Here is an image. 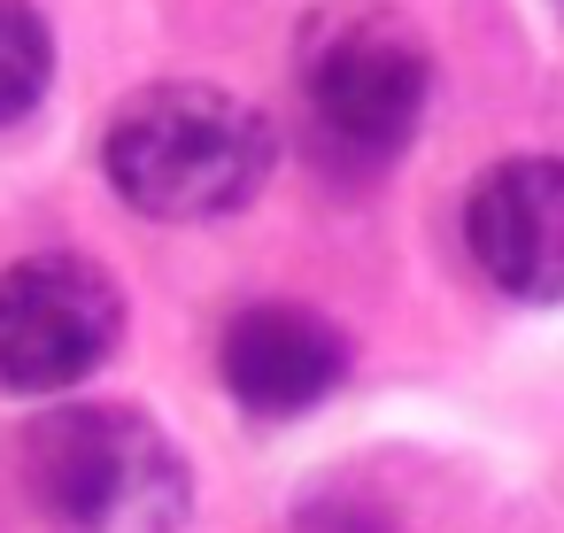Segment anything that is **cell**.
<instances>
[{
	"instance_id": "6da1fadb",
	"label": "cell",
	"mask_w": 564,
	"mask_h": 533,
	"mask_svg": "<svg viewBox=\"0 0 564 533\" xmlns=\"http://www.w3.org/2000/svg\"><path fill=\"white\" fill-rule=\"evenodd\" d=\"M271 163H279V140L263 109L209 78H155L101 132V171L117 202L155 225H209L248 209Z\"/></svg>"
},
{
	"instance_id": "7a4b0ae2",
	"label": "cell",
	"mask_w": 564,
	"mask_h": 533,
	"mask_svg": "<svg viewBox=\"0 0 564 533\" xmlns=\"http://www.w3.org/2000/svg\"><path fill=\"white\" fill-rule=\"evenodd\" d=\"M24 494L47 533H178L186 464L117 402H63L24 433Z\"/></svg>"
},
{
	"instance_id": "3957f363",
	"label": "cell",
	"mask_w": 564,
	"mask_h": 533,
	"mask_svg": "<svg viewBox=\"0 0 564 533\" xmlns=\"http://www.w3.org/2000/svg\"><path fill=\"white\" fill-rule=\"evenodd\" d=\"M425 94H433V55L410 32V17L364 9V0L310 17V32H302V109H310V132L325 140L333 163L387 171L417 140Z\"/></svg>"
},
{
	"instance_id": "277c9868",
	"label": "cell",
	"mask_w": 564,
	"mask_h": 533,
	"mask_svg": "<svg viewBox=\"0 0 564 533\" xmlns=\"http://www.w3.org/2000/svg\"><path fill=\"white\" fill-rule=\"evenodd\" d=\"M124 333V294L94 255H24L0 271V387H86Z\"/></svg>"
},
{
	"instance_id": "5b68a950",
	"label": "cell",
	"mask_w": 564,
	"mask_h": 533,
	"mask_svg": "<svg viewBox=\"0 0 564 533\" xmlns=\"http://www.w3.org/2000/svg\"><path fill=\"white\" fill-rule=\"evenodd\" d=\"M464 248L510 302H564V163L556 155H502L464 194Z\"/></svg>"
},
{
	"instance_id": "8992f818",
	"label": "cell",
	"mask_w": 564,
	"mask_h": 533,
	"mask_svg": "<svg viewBox=\"0 0 564 533\" xmlns=\"http://www.w3.org/2000/svg\"><path fill=\"white\" fill-rule=\"evenodd\" d=\"M225 394L256 417H302L348 379V333L302 302H256L217 340Z\"/></svg>"
},
{
	"instance_id": "52a82bcc",
	"label": "cell",
	"mask_w": 564,
	"mask_h": 533,
	"mask_svg": "<svg viewBox=\"0 0 564 533\" xmlns=\"http://www.w3.org/2000/svg\"><path fill=\"white\" fill-rule=\"evenodd\" d=\"M55 86V32L32 0H0V132L24 124Z\"/></svg>"
}]
</instances>
